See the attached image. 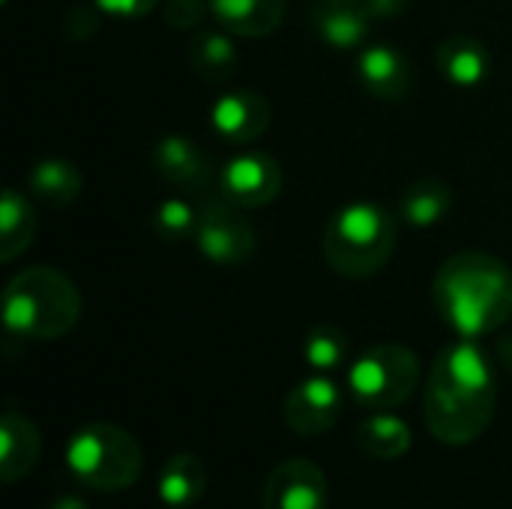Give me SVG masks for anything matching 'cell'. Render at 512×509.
<instances>
[{"mask_svg": "<svg viewBox=\"0 0 512 509\" xmlns=\"http://www.w3.org/2000/svg\"><path fill=\"white\" fill-rule=\"evenodd\" d=\"M498 381L489 357L474 339L447 345L429 375L423 417L432 438L447 447H468L495 420Z\"/></svg>", "mask_w": 512, "mask_h": 509, "instance_id": "6da1fadb", "label": "cell"}, {"mask_svg": "<svg viewBox=\"0 0 512 509\" xmlns=\"http://www.w3.org/2000/svg\"><path fill=\"white\" fill-rule=\"evenodd\" d=\"M432 300L462 339L495 333L512 318V270L495 255L459 252L438 267Z\"/></svg>", "mask_w": 512, "mask_h": 509, "instance_id": "7a4b0ae2", "label": "cell"}, {"mask_svg": "<svg viewBox=\"0 0 512 509\" xmlns=\"http://www.w3.org/2000/svg\"><path fill=\"white\" fill-rule=\"evenodd\" d=\"M81 318V294L75 282L54 267H27L3 288L6 333L30 342L63 339Z\"/></svg>", "mask_w": 512, "mask_h": 509, "instance_id": "3957f363", "label": "cell"}, {"mask_svg": "<svg viewBox=\"0 0 512 509\" xmlns=\"http://www.w3.org/2000/svg\"><path fill=\"white\" fill-rule=\"evenodd\" d=\"M396 249V219L375 201H354L333 213L324 231V258L345 279H369Z\"/></svg>", "mask_w": 512, "mask_h": 509, "instance_id": "277c9868", "label": "cell"}, {"mask_svg": "<svg viewBox=\"0 0 512 509\" xmlns=\"http://www.w3.org/2000/svg\"><path fill=\"white\" fill-rule=\"evenodd\" d=\"M69 474L93 492L111 495L129 489L144 468L138 441L114 423H87L66 441Z\"/></svg>", "mask_w": 512, "mask_h": 509, "instance_id": "5b68a950", "label": "cell"}, {"mask_svg": "<svg viewBox=\"0 0 512 509\" xmlns=\"http://www.w3.org/2000/svg\"><path fill=\"white\" fill-rule=\"evenodd\" d=\"M420 384V360L411 348L384 342L363 351L348 369L351 399L366 411H390L411 399Z\"/></svg>", "mask_w": 512, "mask_h": 509, "instance_id": "8992f818", "label": "cell"}, {"mask_svg": "<svg viewBox=\"0 0 512 509\" xmlns=\"http://www.w3.org/2000/svg\"><path fill=\"white\" fill-rule=\"evenodd\" d=\"M282 183L285 177L279 162L258 150L237 153L216 171L219 198L240 210H258L273 204L282 192Z\"/></svg>", "mask_w": 512, "mask_h": 509, "instance_id": "52a82bcc", "label": "cell"}, {"mask_svg": "<svg viewBox=\"0 0 512 509\" xmlns=\"http://www.w3.org/2000/svg\"><path fill=\"white\" fill-rule=\"evenodd\" d=\"M195 246L207 261L222 267H237L249 261V255L255 252V228L246 222L240 207L219 198L216 204H207L201 210Z\"/></svg>", "mask_w": 512, "mask_h": 509, "instance_id": "ba28073f", "label": "cell"}, {"mask_svg": "<svg viewBox=\"0 0 512 509\" xmlns=\"http://www.w3.org/2000/svg\"><path fill=\"white\" fill-rule=\"evenodd\" d=\"M342 417V390L330 375H312L285 396V423L300 438H318Z\"/></svg>", "mask_w": 512, "mask_h": 509, "instance_id": "9c48e42d", "label": "cell"}, {"mask_svg": "<svg viewBox=\"0 0 512 509\" xmlns=\"http://www.w3.org/2000/svg\"><path fill=\"white\" fill-rule=\"evenodd\" d=\"M261 509H330L324 471L309 459H288L276 465L264 483Z\"/></svg>", "mask_w": 512, "mask_h": 509, "instance_id": "30bf717a", "label": "cell"}, {"mask_svg": "<svg viewBox=\"0 0 512 509\" xmlns=\"http://www.w3.org/2000/svg\"><path fill=\"white\" fill-rule=\"evenodd\" d=\"M273 120V108L267 102V96L255 93V90H234L225 93L213 102L210 108V123L213 132L228 141V144H252L258 141Z\"/></svg>", "mask_w": 512, "mask_h": 509, "instance_id": "8fae6325", "label": "cell"}, {"mask_svg": "<svg viewBox=\"0 0 512 509\" xmlns=\"http://www.w3.org/2000/svg\"><path fill=\"white\" fill-rule=\"evenodd\" d=\"M150 159H153V168L159 171V177L183 192H204L216 180L207 150L186 135L159 138L153 144Z\"/></svg>", "mask_w": 512, "mask_h": 509, "instance_id": "7c38bea8", "label": "cell"}, {"mask_svg": "<svg viewBox=\"0 0 512 509\" xmlns=\"http://www.w3.org/2000/svg\"><path fill=\"white\" fill-rule=\"evenodd\" d=\"M372 12L363 0H315L309 6V24L324 45L336 51H354L366 42Z\"/></svg>", "mask_w": 512, "mask_h": 509, "instance_id": "4fadbf2b", "label": "cell"}, {"mask_svg": "<svg viewBox=\"0 0 512 509\" xmlns=\"http://www.w3.org/2000/svg\"><path fill=\"white\" fill-rule=\"evenodd\" d=\"M357 78L369 96L381 102H399L414 87L411 60L393 45H369L357 57Z\"/></svg>", "mask_w": 512, "mask_h": 509, "instance_id": "5bb4252c", "label": "cell"}, {"mask_svg": "<svg viewBox=\"0 0 512 509\" xmlns=\"http://www.w3.org/2000/svg\"><path fill=\"white\" fill-rule=\"evenodd\" d=\"M42 456V438L33 420L18 411H6L0 417V480L18 483L33 474Z\"/></svg>", "mask_w": 512, "mask_h": 509, "instance_id": "9a60e30c", "label": "cell"}, {"mask_svg": "<svg viewBox=\"0 0 512 509\" xmlns=\"http://www.w3.org/2000/svg\"><path fill=\"white\" fill-rule=\"evenodd\" d=\"M216 24L234 36H270L282 27L288 0H207Z\"/></svg>", "mask_w": 512, "mask_h": 509, "instance_id": "2e32d148", "label": "cell"}, {"mask_svg": "<svg viewBox=\"0 0 512 509\" xmlns=\"http://www.w3.org/2000/svg\"><path fill=\"white\" fill-rule=\"evenodd\" d=\"M228 30L198 27L189 39V66L207 84H225L240 69V54Z\"/></svg>", "mask_w": 512, "mask_h": 509, "instance_id": "e0dca14e", "label": "cell"}, {"mask_svg": "<svg viewBox=\"0 0 512 509\" xmlns=\"http://www.w3.org/2000/svg\"><path fill=\"white\" fill-rule=\"evenodd\" d=\"M438 69L456 87H480L492 72V57L480 39L453 33L438 45Z\"/></svg>", "mask_w": 512, "mask_h": 509, "instance_id": "ac0fdd59", "label": "cell"}, {"mask_svg": "<svg viewBox=\"0 0 512 509\" xmlns=\"http://www.w3.org/2000/svg\"><path fill=\"white\" fill-rule=\"evenodd\" d=\"M207 465L192 453L171 456L156 480V495L168 509L195 507L207 492Z\"/></svg>", "mask_w": 512, "mask_h": 509, "instance_id": "d6986e66", "label": "cell"}, {"mask_svg": "<svg viewBox=\"0 0 512 509\" xmlns=\"http://www.w3.org/2000/svg\"><path fill=\"white\" fill-rule=\"evenodd\" d=\"M27 189L36 201L48 207H69L78 201L84 180L81 171L66 159H42L27 174Z\"/></svg>", "mask_w": 512, "mask_h": 509, "instance_id": "ffe728a7", "label": "cell"}, {"mask_svg": "<svg viewBox=\"0 0 512 509\" xmlns=\"http://www.w3.org/2000/svg\"><path fill=\"white\" fill-rule=\"evenodd\" d=\"M36 210L27 195L15 189H3L0 198V261H15L21 252L30 249L36 237Z\"/></svg>", "mask_w": 512, "mask_h": 509, "instance_id": "44dd1931", "label": "cell"}, {"mask_svg": "<svg viewBox=\"0 0 512 509\" xmlns=\"http://www.w3.org/2000/svg\"><path fill=\"white\" fill-rule=\"evenodd\" d=\"M453 210V189L438 177H423L411 183L402 195L399 213L414 228H432L444 222Z\"/></svg>", "mask_w": 512, "mask_h": 509, "instance_id": "7402d4cb", "label": "cell"}, {"mask_svg": "<svg viewBox=\"0 0 512 509\" xmlns=\"http://www.w3.org/2000/svg\"><path fill=\"white\" fill-rule=\"evenodd\" d=\"M357 447L372 459L390 462V459H399L411 450V429L405 420H399L387 411H375L369 420L360 423Z\"/></svg>", "mask_w": 512, "mask_h": 509, "instance_id": "603a6c76", "label": "cell"}, {"mask_svg": "<svg viewBox=\"0 0 512 509\" xmlns=\"http://www.w3.org/2000/svg\"><path fill=\"white\" fill-rule=\"evenodd\" d=\"M351 354V342L345 336L342 327L336 324H318L306 333V342H303V360L309 369H315L318 375H330L336 369L345 366Z\"/></svg>", "mask_w": 512, "mask_h": 509, "instance_id": "cb8c5ba5", "label": "cell"}, {"mask_svg": "<svg viewBox=\"0 0 512 509\" xmlns=\"http://www.w3.org/2000/svg\"><path fill=\"white\" fill-rule=\"evenodd\" d=\"M198 222H201V213H198L189 201H183V198H168V201H162V204L153 210V216H150V225H153L156 237H159L162 243H174V246L195 240Z\"/></svg>", "mask_w": 512, "mask_h": 509, "instance_id": "d4e9b609", "label": "cell"}, {"mask_svg": "<svg viewBox=\"0 0 512 509\" xmlns=\"http://www.w3.org/2000/svg\"><path fill=\"white\" fill-rule=\"evenodd\" d=\"M165 21L174 30H198L204 27V18L210 15V3L207 0H165L162 3Z\"/></svg>", "mask_w": 512, "mask_h": 509, "instance_id": "484cf974", "label": "cell"}, {"mask_svg": "<svg viewBox=\"0 0 512 509\" xmlns=\"http://www.w3.org/2000/svg\"><path fill=\"white\" fill-rule=\"evenodd\" d=\"M162 0H96V6L114 18H144L150 15Z\"/></svg>", "mask_w": 512, "mask_h": 509, "instance_id": "4316f807", "label": "cell"}, {"mask_svg": "<svg viewBox=\"0 0 512 509\" xmlns=\"http://www.w3.org/2000/svg\"><path fill=\"white\" fill-rule=\"evenodd\" d=\"M363 3L372 12V18H396L411 6V0H363Z\"/></svg>", "mask_w": 512, "mask_h": 509, "instance_id": "83f0119b", "label": "cell"}, {"mask_svg": "<svg viewBox=\"0 0 512 509\" xmlns=\"http://www.w3.org/2000/svg\"><path fill=\"white\" fill-rule=\"evenodd\" d=\"M48 509H87V504L81 501V498H72V495H63V498H57V501H51Z\"/></svg>", "mask_w": 512, "mask_h": 509, "instance_id": "f1b7e54d", "label": "cell"}, {"mask_svg": "<svg viewBox=\"0 0 512 509\" xmlns=\"http://www.w3.org/2000/svg\"><path fill=\"white\" fill-rule=\"evenodd\" d=\"M498 354H501V360H504V366L512 372V336L507 339H501V345H498Z\"/></svg>", "mask_w": 512, "mask_h": 509, "instance_id": "f546056e", "label": "cell"}]
</instances>
